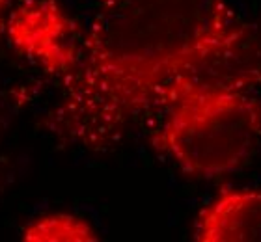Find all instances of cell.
Listing matches in <instances>:
<instances>
[{"label":"cell","instance_id":"obj_8","mask_svg":"<svg viewBox=\"0 0 261 242\" xmlns=\"http://www.w3.org/2000/svg\"><path fill=\"white\" fill-rule=\"evenodd\" d=\"M8 2L10 0H0V36L6 28V10H8Z\"/></svg>","mask_w":261,"mask_h":242},{"label":"cell","instance_id":"obj_1","mask_svg":"<svg viewBox=\"0 0 261 242\" xmlns=\"http://www.w3.org/2000/svg\"><path fill=\"white\" fill-rule=\"evenodd\" d=\"M239 24L228 0H105L64 76L47 129L64 144L110 149L157 108L174 76Z\"/></svg>","mask_w":261,"mask_h":242},{"label":"cell","instance_id":"obj_3","mask_svg":"<svg viewBox=\"0 0 261 242\" xmlns=\"http://www.w3.org/2000/svg\"><path fill=\"white\" fill-rule=\"evenodd\" d=\"M261 86V28L241 22L226 41L174 76L161 93L157 108L194 90L250 92Z\"/></svg>","mask_w":261,"mask_h":242},{"label":"cell","instance_id":"obj_7","mask_svg":"<svg viewBox=\"0 0 261 242\" xmlns=\"http://www.w3.org/2000/svg\"><path fill=\"white\" fill-rule=\"evenodd\" d=\"M39 93V84H13L0 88V147L11 132V127L17 123L21 114L32 104Z\"/></svg>","mask_w":261,"mask_h":242},{"label":"cell","instance_id":"obj_4","mask_svg":"<svg viewBox=\"0 0 261 242\" xmlns=\"http://www.w3.org/2000/svg\"><path fill=\"white\" fill-rule=\"evenodd\" d=\"M8 38L17 52L49 75H67L76 65L82 39L76 24L55 0H27L10 15Z\"/></svg>","mask_w":261,"mask_h":242},{"label":"cell","instance_id":"obj_5","mask_svg":"<svg viewBox=\"0 0 261 242\" xmlns=\"http://www.w3.org/2000/svg\"><path fill=\"white\" fill-rule=\"evenodd\" d=\"M201 242H261V190L224 189L198 212Z\"/></svg>","mask_w":261,"mask_h":242},{"label":"cell","instance_id":"obj_6","mask_svg":"<svg viewBox=\"0 0 261 242\" xmlns=\"http://www.w3.org/2000/svg\"><path fill=\"white\" fill-rule=\"evenodd\" d=\"M22 240L32 242H93L97 231L84 218L69 212H50L30 222L22 229Z\"/></svg>","mask_w":261,"mask_h":242},{"label":"cell","instance_id":"obj_2","mask_svg":"<svg viewBox=\"0 0 261 242\" xmlns=\"http://www.w3.org/2000/svg\"><path fill=\"white\" fill-rule=\"evenodd\" d=\"M166 110L155 145L194 177L213 179L239 170L261 140V102L250 92L194 90Z\"/></svg>","mask_w":261,"mask_h":242}]
</instances>
